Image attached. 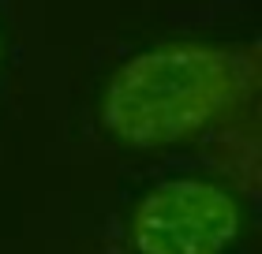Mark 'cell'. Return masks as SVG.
<instances>
[{
  "instance_id": "obj_1",
  "label": "cell",
  "mask_w": 262,
  "mask_h": 254,
  "mask_svg": "<svg viewBox=\"0 0 262 254\" xmlns=\"http://www.w3.org/2000/svg\"><path fill=\"white\" fill-rule=\"evenodd\" d=\"M258 90V45L172 41L131 56L109 79L101 124L131 150H165L255 120Z\"/></svg>"
},
{
  "instance_id": "obj_2",
  "label": "cell",
  "mask_w": 262,
  "mask_h": 254,
  "mask_svg": "<svg viewBox=\"0 0 262 254\" xmlns=\"http://www.w3.org/2000/svg\"><path fill=\"white\" fill-rule=\"evenodd\" d=\"M240 202L210 179L180 176L150 187L131 213L139 254H225L240 239Z\"/></svg>"
},
{
  "instance_id": "obj_3",
  "label": "cell",
  "mask_w": 262,
  "mask_h": 254,
  "mask_svg": "<svg viewBox=\"0 0 262 254\" xmlns=\"http://www.w3.org/2000/svg\"><path fill=\"white\" fill-rule=\"evenodd\" d=\"M0 56H4V41H0Z\"/></svg>"
}]
</instances>
